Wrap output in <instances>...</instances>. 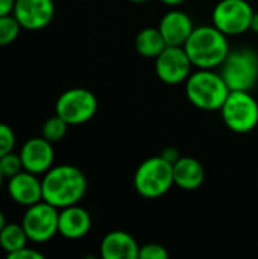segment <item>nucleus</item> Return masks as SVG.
I'll list each match as a JSON object with an SVG mask.
<instances>
[{
  "mask_svg": "<svg viewBox=\"0 0 258 259\" xmlns=\"http://www.w3.org/2000/svg\"><path fill=\"white\" fill-rule=\"evenodd\" d=\"M43 200L58 209L78 205L87 193V178L75 165H56L43 175Z\"/></svg>",
  "mask_w": 258,
  "mask_h": 259,
  "instance_id": "1",
  "label": "nucleus"
},
{
  "mask_svg": "<svg viewBox=\"0 0 258 259\" xmlns=\"http://www.w3.org/2000/svg\"><path fill=\"white\" fill-rule=\"evenodd\" d=\"M184 49L196 68L210 70L220 67L230 53L227 35L220 32L214 24L195 27L184 44Z\"/></svg>",
  "mask_w": 258,
  "mask_h": 259,
  "instance_id": "2",
  "label": "nucleus"
},
{
  "mask_svg": "<svg viewBox=\"0 0 258 259\" xmlns=\"http://www.w3.org/2000/svg\"><path fill=\"white\" fill-rule=\"evenodd\" d=\"M184 83L189 102L202 111H219L231 91L220 73L210 68H198Z\"/></svg>",
  "mask_w": 258,
  "mask_h": 259,
  "instance_id": "3",
  "label": "nucleus"
},
{
  "mask_svg": "<svg viewBox=\"0 0 258 259\" xmlns=\"http://www.w3.org/2000/svg\"><path fill=\"white\" fill-rule=\"evenodd\" d=\"M220 76L230 90L251 91L258 83V53L249 47L230 50L220 64Z\"/></svg>",
  "mask_w": 258,
  "mask_h": 259,
  "instance_id": "4",
  "label": "nucleus"
},
{
  "mask_svg": "<svg viewBox=\"0 0 258 259\" xmlns=\"http://www.w3.org/2000/svg\"><path fill=\"white\" fill-rule=\"evenodd\" d=\"M173 182V165L164 158L152 156L143 161L134 175V187L137 193L146 199H158L164 196Z\"/></svg>",
  "mask_w": 258,
  "mask_h": 259,
  "instance_id": "5",
  "label": "nucleus"
},
{
  "mask_svg": "<svg viewBox=\"0 0 258 259\" xmlns=\"http://www.w3.org/2000/svg\"><path fill=\"white\" fill-rule=\"evenodd\" d=\"M219 111L225 126L236 134H248L258 126V102L251 91L231 90Z\"/></svg>",
  "mask_w": 258,
  "mask_h": 259,
  "instance_id": "6",
  "label": "nucleus"
},
{
  "mask_svg": "<svg viewBox=\"0 0 258 259\" xmlns=\"http://www.w3.org/2000/svg\"><path fill=\"white\" fill-rule=\"evenodd\" d=\"M97 106L99 103L93 91L87 88H70L58 97L55 112L70 126H78L90 121L97 112Z\"/></svg>",
  "mask_w": 258,
  "mask_h": 259,
  "instance_id": "7",
  "label": "nucleus"
},
{
  "mask_svg": "<svg viewBox=\"0 0 258 259\" xmlns=\"http://www.w3.org/2000/svg\"><path fill=\"white\" fill-rule=\"evenodd\" d=\"M254 9L248 0H219L213 9V24L227 36L249 30Z\"/></svg>",
  "mask_w": 258,
  "mask_h": 259,
  "instance_id": "8",
  "label": "nucleus"
},
{
  "mask_svg": "<svg viewBox=\"0 0 258 259\" xmlns=\"http://www.w3.org/2000/svg\"><path fill=\"white\" fill-rule=\"evenodd\" d=\"M59 209L53 205L41 200L35 205L27 206L21 225L26 231L29 241L47 243L58 234Z\"/></svg>",
  "mask_w": 258,
  "mask_h": 259,
  "instance_id": "9",
  "label": "nucleus"
},
{
  "mask_svg": "<svg viewBox=\"0 0 258 259\" xmlns=\"http://www.w3.org/2000/svg\"><path fill=\"white\" fill-rule=\"evenodd\" d=\"M192 61L184 46H166L155 58V73L167 85H179L192 74Z\"/></svg>",
  "mask_w": 258,
  "mask_h": 259,
  "instance_id": "10",
  "label": "nucleus"
},
{
  "mask_svg": "<svg viewBox=\"0 0 258 259\" xmlns=\"http://www.w3.org/2000/svg\"><path fill=\"white\" fill-rule=\"evenodd\" d=\"M14 17L26 30H41L47 27L55 17L53 0H15Z\"/></svg>",
  "mask_w": 258,
  "mask_h": 259,
  "instance_id": "11",
  "label": "nucleus"
},
{
  "mask_svg": "<svg viewBox=\"0 0 258 259\" xmlns=\"http://www.w3.org/2000/svg\"><path fill=\"white\" fill-rule=\"evenodd\" d=\"M53 143L47 141L44 137H36L27 140L20 150V158L26 171L33 175H44L53 167L55 150Z\"/></svg>",
  "mask_w": 258,
  "mask_h": 259,
  "instance_id": "12",
  "label": "nucleus"
},
{
  "mask_svg": "<svg viewBox=\"0 0 258 259\" xmlns=\"http://www.w3.org/2000/svg\"><path fill=\"white\" fill-rule=\"evenodd\" d=\"M8 194L17 205L30 206L43 200V185L38 175L30 171H20L8 179Z\"/></svg>",
  "mask_w": 258,
  "mask_h": 259,
  "instance_id": "13",
  "label": "nucleus"
},
{
  "mask_svg": "<svg viewBox=\"0 0 258 259\" xmlns=\"http://www.w3.org/2000/svg\"><path fill=\"white\" fill-rule=\"evenodd\" d=\"M158 29L167 46H184L195 26L189 14L179 9H172L163 15Z\"/></svg>",
  "mask_w": 258,
  "mask_h": 259,
  "instance_id": "14",
  "label": "nucleus"
},
{
  "mask_svg": "<svg viewBox=\"0 0 258 259\" xmlns=\"http://www.w3.org/2000/svg\"><path fill=\"white\" fill-rule=\"evenodd\" d=\"M91 229V217L87 209L71 205L59 209L58 234L67 240H81Z\"/></svg>",
  "mask_w": 258,
  "mask_h": 259,
  "instance_id": "15",
  "label": "nucleus"
},
{
  "mask_svg": "<svg viewBox=\"0 0 258 259\" xmlns=\"http://www.w3.org/2000/svg\"><path fill=\"white\" fill-rule=\"evenodd\" d=\"M138 243L125 231H113L100 243V255L103 259H138Z\"/></svg>",
  "mask_w": 258,
  "mask_h": 259,
  "instance_id": "16",
  "label": "nucleus"
},
{
  "mask_svg": "<svg viewBox=\"0 0 258 259\" xmlns=\"http://www.w3.org/2000/svg\"><path fill=\"white\" fill-rule=\"evenodd\" d=\"M205 181V170L202 164L192 156H181L173 164V182L186 191L198 190Z\"/></svg>",
  "mask_w": 258,
  "mask_h": 259,
  "instance_id": "17",
  "label": "nucleus"
},
{
  "mask_svg": "<svg viewBox=\"0 0 258 259\" xmlns=\"http://www.w3.org/2000/svg\"><path fill=\"white\" fill-rule=\"evenodd\" d=\"M166 41L158 27H144L135 36V49L144 58H157L164 49Z\"/></svg>",
  "mask_w": 258,
  "mask_h": 259,
  "instance_id": "18",
  "label": "nucleus"
},
{
  "mask_svg": "<svg viewBox=\"0 0 258 259\" xmlns=\"http://www.w3.org/2000/svg\"><path fill=\"white\" fill-rule=\"evenodd\" d=\"M27 241L29 238L21 223H6L0 232V249L6 253V256L26 247Z\"/></svg>",
  "mask_w": 258,
  "mask_h": 259,
  "instance_id": "19",
  "label": "nucleus"
},
{
  "mask_svg": "<svg viewBox=\"0 0 258 259\" xmlns=\"http://www.w3.org/2000/svg\"><path fill=\"white\" fill-rule=\"evenodd\" d=\"M68 126L70 124L64 118H61L58 114H55L53 117H50L44 121V124L41 127V137H44L50 143H58L67 135Z\"/></svg>",
  "mask_w": 258,
  "mask_h": 259,
  "instance_id": "20",
  "label": "nucleus"
},
{
  "mask_svg": "<svg viewBox=\"0 0 258 259\" xmlns=\"http://www.w3.org/2000/svg\"><path fill=\"white\" fill-rule=\"evenodd\" d=\"M21 24L14 17V14L2 15L0 17V46H9L12 44L21 30Z\"/></svg>",
  "mask_w": 258,
  "mask_h": 259,
  "instance_id": "21",
  "label": "nucleus"
},
{
  "mask_svg": "<svg viewBox=\"0 0 258 259\" xmlns=\"http://www.w3.org/2000/svg\"><path fill=\"white\" fill-rule=\"evenodd\" d=\"M0 170H2V173L5 176V179H9V178L15 176L17 173L23 171L24 167H23L20 153L9 152V153L3 155L0 158Z\"/></svg>",
  "mask_w": 258,
  "mask_h": 259,
  "instance_id": "22",
  "label": "nucleus"
},
{
  "mask_svg": "<svg viewBox=\"0 0 258 259\" xmlns=\"http://www.w3.org/2000/svg\"><path fill=\"white\" fill-rule=\"evenodd\" d=\"M15 147V134L11 126L0 123V158L9 152H14Z\"/></svg>",
  "mask_w": 258,
  "mask_h": 259,
  "instance_id": "23",
  "label": "nucleus"
},
{
  "mask_svg": "<svg viewBox=\"0 0 258 259\" xmlns=\"http://www.w3.org/2000/svg\"><path fill=\"white\" fill-rule=\"evenodd\" d=\"M169 252L166 250L164 246L158 243H149L144 246H140L138 259H167Z\"/></svg>",
  "mask_w": 258,
  "mask_h": 259,
  "instance_id": "24",
  "label": "nucleus"
},
{
  "mask_svg": "<svg viewBox=\"0 0 258 259\" xmlns=\"http://www.w3.org/2000/svg\"><path fill=\"white\" fill-rule=\"evenodd\" d=\"M8 258L9 259H43L44 258V255H43V253H40L38 250L29 249V247L26 246V247H23V249H20V250H17V252H14V253L8 255Z\"/></svg>",
  "mask_w": 258,
  "mask_h": 259,
  "instance_id": "25",
  "label": "nucleus"
},
{
  "mask_svg": "<svg viewBox=\"0 0 258 259\" xmlns=\"http://www.w3.org/2000/svg\"><path fill=\"white\" fill-rule=\"evenodd\" d=\"M161 158H164L167 162H170L172 165L181 158V155H179V152H178V149H175V147H166L163 152H161V155H160Z\"/></svg>",
  "mask_w": 258,
  "mask_h": 259,
  "instance_id": "26",
  "label": "nucleus"
},
{
  "mask_svg": "<svg viewBox=\"0 0 258 259\" xmlns=\"http://www.w3.org/2000/svg\"><path fill=\"white\" fill-rule=\"evenodd\" d=\"M14 5H15V0H0V17L12 14Z\"/></svg>",
  "mask_w": 258,
  "mask_h": 259,
  "instance_id": "27",
  "label": "nucleus"
},
{
  "mask_svg": "<svg viewBox=\"0 0 258 259\" xmlns=\"http://www.w3.org/2000/svg\"><path fill=\"white\" fill-rule=\"evenodd\" d=\"M249 30H252L254 33H258V11L257 12H254V15H252V20H251V27H249Z\"/></svg>",
  "mask_w": 258,
  "mask_h": 259,
  "instance_id": "28",
  "label": "nucleus"
},
{
  "mask_svg": "<svg viewBox=\"0 0 258 259\" xmlns=\"http://www.w3.org/2000/svg\"><path fill=\"white\" fill-rule=\"evenodd\" d=\"M164 5H167V6H178V5H181V3H184L186 0H161Z\"/></svg>",
  "mask_w": 258,
  "mask_h": 259,
  "instance_id": "29",
  "label": "nucleus"
},
{
  "mask_svg": "<svg viewBox=\"0 0 258 259\" xmlns=\"http://www.w3.org/2000/svg\"><path fill=\"white\" fill-rule=\"evenodd\" d=\"M6 226V219H5V214L0 211V232H2V229Z\"/></svg>",
  "mask_w": 258,
  "mask_h": 259,
  "instance_id": "30",
  "label": "nucleus"
},
{
  "mask_svg": "<svg viewBox=\"0 0 258 259\" xmlns=\"http://www.w3.org/2000/svg\"><path fill=\"white\" fill-rule=\"evenodd\" d=\"M3 181H5V176H3V173H2V170H0V188H2V185H3Z\"/></svg>",
  "mask_w": 258,
  "mask_h": 259,
  "instance_id": "31",
  "label": "nucleus"
},
{
  "mask_svg": "<svg viewBox=\"0 0 258 259\" xmlns=\"http://www.w3.org/2000/svg\"><path fill=\"white\" fill-rule=\"evenodd\" d=\"M129 2H134V3H143V2H148V0H129Z\"/></svg>",
  "mask_w": 258,
  "mask_h": 259,
  "instance_id": "32",
  "label": "nucleus"
}]
</instances>
